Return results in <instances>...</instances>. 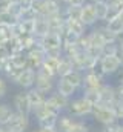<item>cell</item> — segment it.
Here are the masks:
<instances>
[{"instance_id":"1f68e13d","label":"cell","mask_w":123,"mask_h":132,"mask_svg":"<svg viewBox=\"0 0 123 132\" xmlns=\"http://www.w3.org/2000/svg\"><path fill=\"white\" fill-rule=\"evenodd\" d=\"M8 92V80L5 75H0V98L5 97Z\"/></svg>"},{"instance_id":"bcb514c9","label":"cell","mask_w":123,"mask_h":132,"mask_svg":"<svg viewBox=\"0 0 123 132\" xmlns=\"http://www.w3.org/2000/svg\"><path fill=\"white\" fill-rule=\"evenodd\" d=\"M100 132H103V131H100Z\"/></svg>"},{"instance_id":"e575fe53","label":"cell","mask_w":123,"mask_h":132,"mask_svg":"<svg viewBox=\"0 0 123 132\" xmlns=\"http://www.w3.org/2000/svg\"><path fill=\"white\" fill-rule=\"evenodd\" d=\"M88 0H69V3L68 5H72V6H82V5H85Z\"/></svg>"},{"instance_id":"7bdbcfd3","label":"cell","mask_w":123,"mask_h":132,"mask_svg":"<svg viewBox=\"0 0 123 132\" xmlns=\"http://www.w3.org/2000/svg\"><path fill=\"white\" fill-rule=\"evenodd\" d=\"M5 131V128H3V126H0V132H3Z\"/></svg>"},{"instance_id":"9c48e42d","label":"cell","mask_w":123,"mask_h":132,"mask_svg":"<svg viewBox=\"0 0 123 132\" xmlns=\"http://www.w3.org/2000/svg\"><path fill=\"white\" fill-rule=\"evenodd\" d=\"M12 109L16 112H20V114H26L31 115L32 112V108H31L28 97H26V92H19L12 97Z\"/></svg>"},{"instance_id":"f546056e","label":"cell","mask_w":123,"mask_h":132,"mask_svg":"<svg viewBox=\"0 0 123 132\" xmlns=\"http://www.w3.org/2000/svg\"><path fill=\"white\" fill-rule=\"evenodd\" d=\"M120 123H122L120 120H114V121L105 125V126H103V132H119V129H120Z\"/></svg>"},{"instance_id":"d6a6232c","label":"cell","mask_w":123,"mask_h":132,"mask_svg":"<svg viewBox=\"0 0 123 132\" xmlns=\"http://www.w3.org/2000/svg\"><path fill=\"white\" fill-rule=\"evenodd\" d=\"M116 97H117V101L123 100V83H117L116 85Z\"/></svg>"},{"instance_id":"ba28073f","label":"cell","mask_w":123,"mask_h":132,"mask_svg":"<svg viewBox=\"0 0 123 132\" xmlns=\"http://www.w3.org/2000/svg\"><path fill=\"white\" fill-rule=\"evenodd\" d=\"M100 92V103L102 104H108V106H114L117 97H116V86L111 85V83H103L102 88L98 89Z\"/></svg>"},{"instance_id":"7402d4cb","label":"cell","mask_w":123,"mask_h":132,"mask_svg":"<svg viewBox=\"0 0 123 132\" xmlns=\"http://www.w3.org/2000/svg\"><path fill=\"white\" fill-rule=\"evenodd\" d=\"M72 62L66 57H60V63H59V68H57V77H65L66 74H69L72 71Z\"/></svg>"},{"instance_id":"2e32d148","label":"cell","mask_w":123,"mask_h":132,"mask_svg":"<svg viewBox=\"0 0 123 132\" xmlns=\"http://www.w3.org/2000/svg\"><path fill=\"white\" fill-rule=\"evenodd\" d=\"M75 120H77V118L71 117L68 112H66V114L62 112L60 115H59V118H57L56 128H57V131L59 132H69V129L72 128V125L75 123Z\"/></svg>"},{"instance_id":"ffe728a7","label":"cell","mask_w":123,"mask_h":132,"mask_svg":"<svg viewBox=\"0 0 123 132\" xmlns=\"http://www.w3.org/2000/svg\"><path fill=\"white\" fill-rule=\"evenodd\" d=\"M63 78L68 80V81H69L72 86H75L77 89H82V85H83V72L72 69V71H71L69 74H66Z\"/></svg>"},{"instance_id":"74e56055","label":"cell","mask_w":123,"mask_h":132,"mask_svg":"<svg viewBox=\"0 0 123 132\" xmlns=\"http://www.w3.org/2000/svg\"><path fill=\"white\" fill-rule=\"evenodd\" d=\"M117 46H119V49L123 51V34L120 35V37H117Z\"/></svg>"},{"instance_id":"5bb4252c","label":"cell","mask_w":123,"mask_h":132,"mask_svg":"<svg viewBox=\"0 0 123 132\" xmlns=\"http://www.w3.org/2000/svg\"><path fill=\"white\" fill-rule=\"evenodd\" d=\"M65 28L68 29V31H71V32H74L75 35H85V34L89 31V28H86L82 22H80V19H68V20H65Z\"/></svg>"},{"instance_id":"b9f144b4","label":"cell","mask_w":123,"mask_h":132,"mask_svg":"<svg viewBox=\"0 0 123 132\" xmlns=\"http://www.w3.org/2000/svg\"><path fill=\"white\" fill-rule=\"evenodd\" d=\"M119 132H123V121L120 123V129H119Z\"/></svg>"},{"instance_id":"60d3db41","label":"cell","mask_w":123,"mask_h":132,"mask_svg":"<svg viewBox=\"0 0 123 132\" xmlns=\"http://www.w3.org/2000/svg\"><path fill=\"white\" fill-rule=\"evenodd\" d=\"M59 2H60L62 5H68L69 3V0H59Z\"/></svg>"},{"instance_id":"83f0119b","label":"cell","mask_w":123,"mask_h":132,"mask_svg":"<svg viewBox=\"0 0 123 132\" xmlns=\"http://www.w3.org/2000/svg\"><path fill=\"white\" fill-rule=\"evenodd\" d=\"M19 25H20L23 34H32L34 32V20H19Z\"/></svg>"},{"instance_id":"f1b7e54d","label":"cell","mask_w":123,"mask_h":132,"mask_svg":"<svg viewBox=\"0 0 123 132\" xmlns=\"http://www.w3.org/2000/svg\"><path fill=\"white\" fill-rule=\"evenodd\" d=\"M69 132H89V126L80 120H75V123L72 125V128L69 129Z\"/></svg>"},{"instance_id":"d6986e66","label":"cell","mask_w":123,"mask_h":132,"mask_svg":"<svg viewBox=\"0 0 123 132\" xmlns=\"http://www.w3.org/2000/svg\"><path fill=\"white\" fill-rule=\"evenodd\" d=\"M102 23H103V22H102ZM105 26H106V29L112 34L116 38H117V37H120V35L123 34V22L119 19V17H117V19H114V20L106 22V23H105Z\"/></svg>"},{"instance_id":"e0dca14e","label":"cell","mask_w":123,"mask_h":132,"mask_svg":"<svg viewBox=\"0 0 123 132\" xmlns=\"http://www.w3.org/2000/svg\"><path fill=\"white\" fill-rule=\"evenodd\" d=\"M48 32H49V26H48L46 19L39 15V17L34 20V32H32V35H34L35 38H42V37H45Z\"/></svg>"},{"instance_id":"5b68a950","label":"cell","mask_w":123,"mask_h":132,"mask_svg":"<svg viewBox=\"0 0 123 132\" xmlns=\"http://www.w3.org/2000/svg\"><path fill=\"white\" fill-rule=\"evenodd\" d=\"M5 129L12 132H26L29 128V115L26 114H20V112H16L12 114V117L9 118V121L3 126Z\"/></svg>"},{"instance_id":"8d00e7d4","label":"cell","mask_w":123,"mask_h":132,"mask_svg":"<svg viewBox=\"0 0 123 132\" xmlns=\"http://www.w3.org/2000/svg\"><path fill=\"white\" fill-rule=\"evenodd\" d=\"M116 55L119 57V60H120V63H122V66H123V51L117 48V52H116Z\"/></svg>"},{"instance_id":"ab89813d","label":"cell","mask_w":123,"mask_h":132,"mask_svg":"<svg viewBox=\"0 0 123 132\" xmlns=\"http://www.w3.org/2000/svg\"><path fill=\"white\" fill-rule=\"evenodd\" d=\"M3 42H5V37L2 35V32H0V45H3Z\"/></svg>"},{"instance_id":"603a6c76","label":"cell","mask_w":123,"mask_h":132,"mask_svg":"<svg viewBox=\"0 0 123 132\" xmlns=\"http://www.w3.org/2000/svg\"><path fill=\"white\" fill-rule=\"evenodd\" d=\"M83 97L88 100L91 104H98L100 103V92L98 89H82Z\"/></svg>"},{"instance_id":"277c9868","label":"cell","mask_w":123,"mask_h":132,"mask_svg":"<svg viewBox=\"0 0 123 132\" xmlns=\"http://www.w3.org/2000/svg\"><path fill=\"white\" fill-rule=\"evenodd\" d=\"M80 22L89 29L94 28L97 23H100L98 17H97V11H95V5L89 0L80 6Z\"/></svg>"},{"instance_id":"ee69618b","label":"cell","mask_w":123,"mask_h":132,"mask_svg":"<svg viewBox=\"0 0 123 132\" xmlns=\"http://www.w3.org/2000/svg\"><path fill=\"white\" fill-rule=\"evenodd\" d=\"M31 132H39V129H34V131H31Z\"/></svg>"},{"instance_id":"4fadbf2b","label":"cell","mask_w":123,"mask_h":132,"mask_svg":"<svg viewBox=\"0 0 123 132\" xmlns=\"http://www.w3.org/2000/svg\"><path fill=\"white\" fill-rule=\"evenodd\" d=\"M34 81H35V71H31V69H23L22 71V74L19 75V78L14 81L17 86H20L22 89H29L34 86Z\"/></svg>"},{"instance_id":"52a82bcc","label":"cell","mask_w":123,"mask_h":132,"mask_svg":"<svg viewBox=\"0 0 123 132\" xmlns=\"http://www.w3.org/2000/svg\"><path fill=\"white\" fill-rule=\"evenodd\" d=\"M56 80L52 77H46L40 72H35V81H34V88H37L42 94L49 95L54 89H56Z\"/></svg>"},{"instance_id":"7a4b0ae2","label":"cell","mask_w":123,"mask_h":132,"mask_svg":"<svg viewBox=\"0 0 123 132\" xmlns=\"http://www.w3.org/2000/svg\"><path fill=\"white\" fill-rule=\"evenodd\" d=\"M97 69L105 75H116L120 69H122V63L119 60V57L116 54H108V55H102L100 60H98V65Z\"/></svg>"},{"instance_id":"4316f807","label":"cell","mask_w":123,"mask_h":132,"mask_svg":"<svg viewBox=\"0 0 123 132\" xmlns=\"http://www.w3.org/2000/svg\"><path fill=\"white\" fill-rule=\"evenodd\" d=\"M94 5H95V11H97L98 22H103L105 17H106V14H108V8H109L108 2H97V3H94Z\"/></svg>"},{"instance_id":"ac0fdd59","label":"cell","mask_w":123,"mask_h":132,"mask_svg":"<svg viewBox=\"0 0 123 132\" xmlns=\"http://www.w3.org/2000/svg\"><path fill=\"white\" fill-rule=\"evenodd\" d=\"M63 5H62L59 0H45L43 3V12L40 17H48L51 14H56V12H60Z\"/></svg>"},{"instance_id":"d590c367","label":"cell","mask_w":123,"mask_h":132,"mask_svg":"<svg viewBox=\"0 0 123 132\" xmlns=\"http://www.w3.org/2000/svg\"><path fill=\"white\" fill-rule=\"evenodd\" d=\"M39 132H59V131H57L56 126H54V128H40V126H39Z\"/></svg>"},{"instance_id":"44dd1931","label":"cell","mask_w":123,"mask_h":132,"mask_svg":"<svg viewBox=\"0 0 123 132\" xmlns=\"http://www.w3.org/2000/svg\"><path fill=\"white\" fill-rule=\"evenodd\" d=\"M12 114H14L12 106L6 103H0V126H5L9 121V118L12 117Z\"/></svg>"},{"instance_id":"8992f818","label":"cell","mask_w":123,"mask_h":132,"mask_svg":"<svg viewBox=\"0 0 123 132\" xmlns=\"http://www.w3.org/2000/svg\"><path fill=\"white\" fill-rule=\"evenodd\" d=\"M103 83H105V75L97 68L83 72V85H82V89H100Z\"/></svg>"},{"instance_id":"7c38bea8","label":"cell","mask_w":123,"mask_h":132,"mask_svg":"<svg viewBox=\"0 0 123 132\" xmlns=\"http://www.w3.org/2000/svg\"><path fill=\"white\" fill-rule=\"evenodd\" d=\"M46 22H48V26H49V32H57L62 34L65 29V17L60 12H56V14H51L48 17H45Z\"/></svg>"},{"instance_id":"3957f363","label":"cell","mask_w":123,"mask_h":132,"mask_svg":"<svg viewBox=\"0 0 123 132\" xmlns=\"http://www.w3.org/2000/svg\"><path fill=\"white\" fill-rule=\"evenodd\" d=\"M91 115L94 117V120H95L97 123H100V125H103V126L108 125V123H111V121H114V120H117L112 106L102 104V103H98V104H92Z\"/></svg>"},{"instance_id":"f6af8a7d","label":"cell","mask_w":123,"mask_h":132,"mask_svg":"<svg viewBox=\"0 0 123 132\" xmlns=\"http://www.w3.org/2000/svg\"><path fill=\"white\" fill-rule=\"evenodd\" d=\"M3 132H12V131H8V129H5V131H3Z\"/></svg>"},{"instance_id":"4dcf8cb0","label":"cell","mask_w":123,"mask_h":132,"mask_svg":"<svg viewBox=\"0 0 123 132\" xmlns=\"http://www.w3.org/2000/svg\"><path fill=\"white\" fill-rule=\"evenodd\" d=\"M112 109H114L116 118H117V120H120V121H123V100L116 101V104L112 106Z\"/></svg>"},{"instance_id":"484cf974","label":"cell","mask_w":123,"mask_h":132,"mask_svg":"<svg viewBox=\"0 0 123 132\" xmlns=\"http://www.w3.org/2000/svg\"><path fill=\"white\" fill-rule=\"evenodd\" d=\"M59 63H60V57H48V55H45V59H43V63H42V65L45 66V68H48V69H51L52 72H56V75H57V68H59Z\"/></svg>"},{"instance_id":"7dc6e473","label":"cell","mask_w":123,"mask_h":132,"mask_svg":"<svg viewBox=\"0 0 123 132\" xmlns=\"http://www.w3.org/2000/svg\"><path fill=\"white\" fill-rule=\"evenodd\" d=\"M122 12H123V11H122Z\"/></svg>"},{"instance_id":"836d02e7","label":"cell","mask_w":123,"mask_h":132,"mask_svg":"<svg viewBox=\"0 0 123 132\" xmlns=\"http://www.w3.org/2000/svg\"><path fill=\"white\" fill-rule=\"evenodd\" d=\"M17 0H0V9H8L9 8V5H12V3H16Z\"/></svg>"},{"instance_id":"6da1fadb","label":"cell","mask_w":123,"mask_h":132,"mask_svg":"<svg viewBox=\"0 0 123 132\" xmlns=\"http://www.w3.org/2000/svg\"><path fill=\"white\" fill-rule=\"evenodd\" d=\"M91 111H92V104L83 95L75 97V98L72 97L69 100V104H68V109H66V112L74 118L88 117V115H91Z\"/></svg>"},{"instance_id":"d4e9b609","label":"cell","mask_w":123,"mask_h":132,"mask_svg":"<svg viewBox=\"0 0 123 132\" xmlns=\"http://www.w3.org/2000/svg\"><path fill=\"white\" fill-rule=\"evenodd\" d=\"M17 22H19V19H17L14 14H11L8 9H0V25H2V23L14 25V23H17Z\"/></svg>"},{"instance_id":"cb8c5ba5","label":"cell","mask_w":123,"mask_h":132,"mask_svg":"<svg viewBox=\"0 0 123 132\" xmlns=\"http://www.w3.org/2000/svg\"><path fill=\"white\" fill-rule=\"evenodd\" d=\"M60 37H62V45H63V46H66V45H75L77 40H79V35H75L74 32L68 31L66 28L63 29V32L60 34ZM63 46H62V48H63Z\"/></svg>"},{"instance_id":"9a60e30c","label":"cell","mask_w":123,"mask_h":132,"mask_svg":"<svg viewBox=\"0 0 123 132\" xmlns=\"http://www.w3.org/2000/svg\"><path fill=\"white\" fill-rule=\"evenodd\" d=\"M26 92V97H28V101H29L31 108L34 109V108H37V106H40V104H43L45 103V100H46V95L45 94H42L37 88H29V89H26L25 91Z\"/></svg>"},{"instance_id":"8fae6325","label":"cell","mask_w":123,"mask_h":132,"mask_svg":"<svg viewBox=\"0 0 123 132\" xmlns=\"http://www.w3.org/2000/svg\"><path fill=\"white\" fill-rule=\"evenodd\" d=\"M54 91H57L59 94L62 95H65V97H68V98H72L75 94H77V88L75 86H72L68 80H65L63 77H57V80H56V89Z\"/></svg>"},{"instance_id":"f35d334b","label":"cell","mask_w":123,"mask_h":132,"mask_svg":"<svg viewBox=\"0 0 123 132\" xmlns=\"http://www.w3.org/2000/svg\"><path fill=\"white\" fill-rule=\"evenodd\" d=\"M117 74H119V81H120V83H123V66H122V69H120Z\"/></svg>"},{"instance_id":"30bf717a","label":"cell","mask_w":123,"mask_h":132,"mask_svg":"<svg viewBox=\"0 0 123 132\" xmlns=\"http://www.w3.org/2000/svg\"><path fill=\"white\" fill-rule=\"evenodd\" d=\"M69 100L71 98H68V97L59 94L57 91H52L49 95H46V101H48L51 106H54L57 111H60V112H66L68 104H69Z\"/></svg>"}]
</instances>
